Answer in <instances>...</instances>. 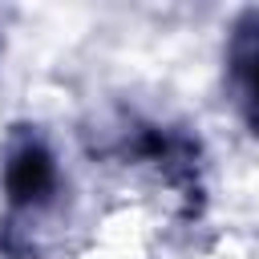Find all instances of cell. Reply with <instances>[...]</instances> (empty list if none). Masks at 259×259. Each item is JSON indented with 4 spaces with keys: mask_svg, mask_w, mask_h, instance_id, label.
Masks as SVG:
<instances>
[{
    "mask_svg": "<svg viewBox=\"0 0 259 259\" xmlns=\"http://www.w3.org/2000/svg\"><path fill=\"white\" fill-rule=\"evenodd\" d=\"M235 69H239V81H243V93H247L251 109L259 113V24L243 28V36L235 45Z\"/></svg>",
    "mask_w": 259,
    "mask_h": 259,
    "instance_id": "7a4b0ae2",
    "label": "cell"
},
{
    "mask_svg": "<svg viewBox=\"0 0 259 259\" xmlns=\"http://www.w3.org/2000/svg\"><path fill=\"white\" fill-rule=\"evenodd\" d=\"M4 190L12 198V206H45L57 190V162L49 154V146L40 138H24L8 150L4 162Z\"/></svg>",
    "mask_w": 259,
    "mask_h": 259,
    "instance_id": "6da1fadb",
    "label": "cell"
}]
</instances>
